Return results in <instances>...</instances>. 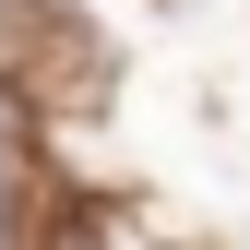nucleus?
Segmentation results:
<instances>
[{
	"instance_id": "obj_1",
	"label": "nucleus",
	"mask_w": 250,
	"mask_h": 250,
	"mask_svg": "<svg viewBox=\"0 0 250 250\" xmlns=\"http://www.w3.org/2000/svg\"><path fill=\"white\" fill-rule=\"evenodd\" d=\"M60 250H96V227H72V238H60Z\"/></svg>"
}]
</instances>
